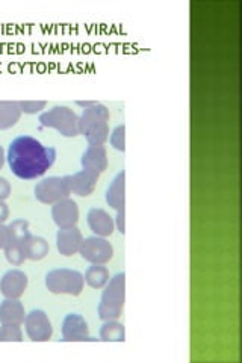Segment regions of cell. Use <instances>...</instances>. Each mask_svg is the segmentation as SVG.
Instances as JSON below:
<instances>
[{"mask_svg":"<svg viewBox=\"0 0 242 363\" xmlns=\"http://www.w3.org/2000/svg\"><path fill=\"white\" fill-rule=\"evenodd\" d=\"M52 218L59 229L75 227L79 221V206L78 203L67 197L52 205Z\"/></svg>","mask_w":242,"mask_h":363,"instance_id":"obj_11","label":"cell"},{"mask_svg":"<svg viewBox=\"0 0 242 363\" xmlns=\"http://www.w3.org/2000/svg\"><path fill=\"white\" fill-rule=\"evenodd\" d=\"M8 229H9V241L6 244V247L4 249L5 256L9 263L20 266L26 261L25 242L32 233L29 230V222L26 220H14L11 224H9Z\"/></svg>","mask_w":242,"mask_h":363,"instance_id":"obj_6","label":"cell"},{"mask_svg":"<svg viewBox=\"0 0 242 363\" xmlns=\"http://www.w3.org/2000/svg\"><path fill=\"white\" fill-rule=\"evenodd\" d=\"M49 251H50L49 242L41 237H34V234H30L25 242V256L29 261L44 259L49 254Z\"/></svg>","mask_w":242,"mask_h":363,"instance_id":"obj_20","label":"cell"},{"mask_svg":"<svg viewBox=\"0 0 242 363\" xmlns=\"http://www.w3.org/2000/svg\"><path fill=\"white\" fill-rule=\"evenodd\" d=\"M107 203L117 212L126 209V173L124 172L119 173L111 182V185L107 191Z\"/></svg>","mask_w":242,"mask_h":363,"instance_id":"obj_18","label":"cell"},{"mask_svg":"<svg viewBox=\"0 0 242 363\" xmlns=\"http://www.w3.org/2000/svg\"><path fill=\"white\" fill-rule=\"evenodd\" d=\"M25 328L26 335L34 343H47L54 335V327H52L49 315L41 309H34V311L26 314Z\"/></svg>","mask_w":242,"mask_h":363,"instance_id":"obj_9","label":"cell"},{"mask_svg":"<svg viewBox=\"0 0 242 363\" xmlns=\"http://www.w3.org/2000/svg\"><path fill=\"white\" fill-rule=\"evenodd\" d=\"M83 242L82 232L75 226L68 229H59L56 234V247L62 256H73L80 251Z\"/></svg>","mask_w":242,"mask_h":363,"instance_id":"obj_14","label":"cell"},{"mask_svg":"<svg viewBox=\"0 0 242 363\" xmlns=\"http://www.w3.org/2000/svg\"><path fill=\"white\" fill-rule=\"evenodd\" d=\"M9 218V208L5 201L0 200V224H4Z\"/></svg>","mask_w":242,"mask_h":363,"instance_id":"obj_29","label":"cell"},{"mask_svg":"<svg viewBox=\"0 0 242 363\" xmlns=\"http://www.w3.org/2000/svg\"><path fill=\"white\" fill-rule=\"evenodd\" d=\"M100 340L103 343H124L126 340V328L117 319L103 321L100 328Z\"/></svg>","mask_w":242,"mask_h":363,"instance_id":"obj_22","label":"cell"},{"mask_svg":"<svg viewBox=\"0 0 242 363\" xmlns=\"http://www.w3.org/2000/svg\"><path fill=\"white\" fill-rule=\"evenodd\" d=\"M88 226L96 237L108 238L115 230V221L109 213L102 208H91L87 215Z\"/></svg>","mask_w":242,"mask_h":363,"instance_id":"obj_13","label":"cell"},{"mask_svg":"<svg viewBox=\"0 0 242 363\" xmlns=\"http://www.w3.org/2000/svg\"><path fill=\"white\" fill-rule=\"evenodd\" d=\"M80 164L83 169H88L96 174H102L108 168V152L103 145H88L85 153L82 155Z\"/></svg>","mask_w":242,"mask_h":363,"instance_id":"obj_15","label":"cell"},{"mask_svg":"<svg viewBox=\"0 0 242 363\" xmlns=\"http://www.w3.org/2000/svg\"><path fill=\"white\" fill-rule=\"evenodd\" d=\"M5 159H6L5 152H4L2 145H0V169H2V168H4V165H5Z\"/></svg>","mask_w":242,"mask_h":363,"instance_id":"obj_30","label":"cell"},{"mask_svg":"<svg viewBox=\"0 0 242 363\" xmlns=\"http://www.w3.org/2000/svg\"><path fill=\"white\" fill-rule=\"evenodd\" d=\"M79 254L90 263L104 265L112 259L114 247L107 238L94 234V237L83 239Z\"/></svg>","mask_w":242,"mask_h":363,"instance_id":"obj_8","label":"cell"},{"mask_svg":"<svg viewBox=\"0 0 242 363\" xmlns=\"http://www.w3.org/2000/svg\"><path fill=\"white\" fill-rule=\"evenodd\" d=\"M114 221H115V227L119 229V232L121 234H124L126 233V209L119 210L117 212V217H115Z\"/></svg>","mask_w":242,"mask_h":363,"instance_id":"obj_27","label":"cell"},{"mask_svg":"<svg viewBox=\"0 0 242 363\" xmlns=\"http://www.w3.org/2000/svg\"><path fill=\"white\" fill-rule=\"evenodd\" d=\"M83 277H85V283L91 286L92 290H103V287L109 282L111 274L107 266L91 263V266L85 271V275Z\"/></svg>","mask_w":242,"mask_h":363,"instance_id":"obj_21","label":"cell"},{"mask_svg":"<svg viewBox=\"0 0 242 363\" xmlns=\"http://www.w3.org/2000/svg\"><path fill=\"white\" fill-rule=\"evenodd\" d=\"M29 279L22 270H9L0 279V292L5 298H20L28 287Z\"/></svg>","mask_w":242,"mask_h":363,"instance_id":"obj_12","label":"cell"},{"mask_svg":"<svg viewBox=\"0 0 242 363\" xmlns=\"http://www.w3.org/2000/svg\"><path fill=\"white\" fill-rule=\"evenodd\" d=\"M25 306L18 298H5L0 303V324L22 327L25 324Z\"/></svg>","mask_w":242,"mask_h":363,"instance_id":"obj_16","label":"cell"},{"mask_svg":"<svg viewBox=\"0 0 242 363\" xmlns=\"http://www.w3.org/2000/svg\"><path fill=\"white\" fill-rule=\"evenodd\" d=\"M35 198L43 205H55L56 201L67 198L71 194L70 176L56 177L52 176L38 182L35 189Z\"/></svg>","mask_w":242,"mask_h":363,"instance_id":"obj_7","label":"cell"},{"mask_svg":"<svg viewBox=\"0 0 242 363\" xmlns=\"http://www.w3.org/2000/svg\"><path fill=\"white\" fill-rule=\"evenodd\" d=\"M9 196H11V184H9L8 179L0 177V200L5 201Z\"/></svg>","mask_w":242,"mask_h":363,"instance_id":"obj_26","label":"cell"},{"mask_svg":"<svg viewBox=\"0 0 242 363\" xmlns=\"http://www.w3.org/2000/svg\"><path fill=\"white\" fill-rule=\"evenodd\" d=\"M38 121L41 126L55 129L66 138H75L80 135L79 117L68 106H54L52 109L41 112Z\"/></svg>","mask_w":242,"mask_h":363,"instance_id":"obj_4","label":"cell"},{"mask_svg":"<svg viewBox=\"0 0 242 363\" xmlns=\"http://www.w3.org/2000/svg\"><path fill=\"white\" fill-rule=\"evenodd\" d=\"M109 109L99 102L83 109L79 117V132L90 145H103L109 140Z\"/></svg>","mask_w":242,"mask_h":363,"instance_id":"obj_2","label":"cell"},{"mask_svg":"<svg viewBox=\"0 0 242 363\" xmlns=\"http://www.w3.org/2000/svg\"><path fill=\"white\" fill-rule=\"evenodd\" d=\"M9 241V229L5 224H0V250H4L6 247V244Z\"/></svg>","mask_w":242,"mask_h":363,"instance_id":"obj_28","label":"cell"},{"mask_svg":"<svg viewBox=\"0 0 242 363\" xmlns=\"http://www.w3.org/2000/svg\"><path fill=\"white\" fill-rule=\"evenodd\" d=\"M99 174L88 172V169H80V172L70 176V186L71 194H76L79 197H88L91 196L94 189H96Z\"/></svg>","mask_w":242,"mask_h":363,"instance_id":"obj_17","label":"cell"},{"mask_svg":"<svg viewBox=\"0 0 242 363\" xmlns=\"http://www.w3.org/2000/svg\"><path fill=\"white\" fill-rule=\"evenodd\" d=\"M46 286L52 294L78 297L85 286V277L76 270L56 268L46 274Z\"/></svg>","mask_w":242,"mask_h":363,"instance_id":"obj_5","label":"cell"},{"mask_svg":"<svg viewBox=\"0 0 242 363\" xmlns=\"http://www.w3.org/2000/svg\"><path fill=\"white\" fill-rule=\"evenodd\" d=\"M109 143L111 145L121 153L126 152V126L120 124L115 127V129L109 135Z\"/></svg>","mask_w":242,"mask_h":363,"instance_id":"obj_24","label":"cell"},{"mask_svg":"<svg viewBox=\"0 0 242 363\" xmlns=\"http://www.w3.org/2000/svg\"><path fill=\"white\" fill-rule=\"evenodd\" d=\"M18 105H20V109H22V112L32 115V114H38L43 109H46L47 102L46 100H22V102H18Z\"/></svg>","mask_w":242,"mask_h":363,"instance_id":"obj_25","label":"cell"},{"mask_svg":"<svg viewBox=\"0 0 242 363\" xmlns=\"http://www.w3.org/2000/svg\"><path fill=\"white\" fill-rule=\"evenodd\" d=\"M126 302V273H119L111 277L99 303V318L102 321L119 319L123 314Z\"/></svg>","mask_w":242,"mask_h":363,"instance_id":"obj_3","label":"cell"},{"mask_svg":"<svg viewBox=\"0 0 242 363\" xmlns=\"http://www.w3.org/2000/svg\"><path fill=\"white\" fill-rule=\"evenodd\" d=\"M23 332L20 326H0V343H22Z\"/></svg>","mask_w":242,"mask_h":363,"instance_id":"obj_23","label":"cell"},{"mask_svg":"<svg viewBox=\"0 0 242 363\" xmlns=\"http://www.w3.org/2000/svg\"><path fill=\"white\" fill-rule=\"evenodd\" d=\"M22 109H20L18 102L0 100V131L11 129L20 121L22 117Z\"/></svg>","mask_w":242,"mask_h":363,"instance_id":"obj_19","label":"cell"},{"mask_svg":"<svg viewBox=\"0 0 242 363\" xmlns=\"http://www.w3.org/2000/svg\"><path fill=\"white\" fill-rule=\"evenodd\" d=\"M6 159L18 179L34 180L44 176L55 164L56 148L43 145L34 136L22 135L9 144Z\"/></svg>","mask_w":242,"mask_h":363,"instance_id":"obj_1","label":"cell"},{"mask_svg":"<svg viewBox=\"0 0 242 363\" xmlns=\"http://www.w3.org/2000/svg\"><path fill=\"white\" fill-rule=\"evenodd\" d=\"M62 340L64 343H94L96 338L90 336V328L85 318L79 314H68L62 321Z\"/></svg>","mask_w":242,"mask_h":363,"instance_id":"obj_10","label":"cell"}]
</instances>
